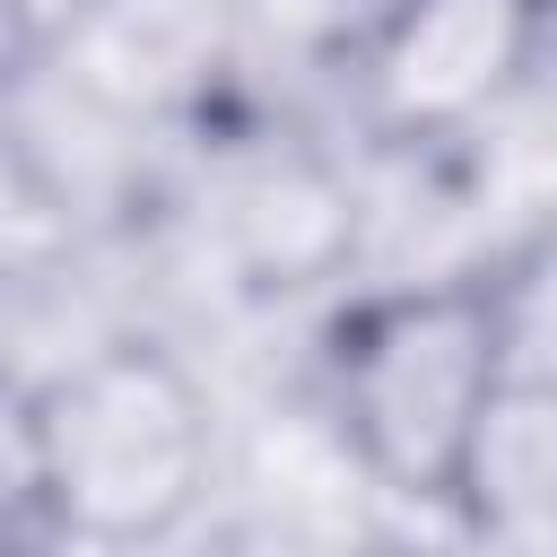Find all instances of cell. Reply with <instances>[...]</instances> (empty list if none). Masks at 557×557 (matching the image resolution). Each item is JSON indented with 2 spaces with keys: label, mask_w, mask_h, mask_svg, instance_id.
<instances>
[{
  "label": "cell",
  "mask_w": 557,
  "mask_h": 557,
  "mask_svg": "<svg viewBox=\"0 0 557 557\" xmlns=\"http://www.w3.org/2000/svg\"><path fill=\"white\" fill-rule=\"evenodd\" d=\"M26 513L78 548H157L174 540L218 461L200 374L157 339H104L70 374L17 400Z\"/></svg>",
  "instance_id": "7a4b0ae2"
},
{
  "label": "cell",
  "mask_w": 557,
  "mask_h": 557,
  "mask_svg": "<svg viewBox=\"0 0 557 557\" xmlns=\"http://www.w3.org/2000/svg\"><path fill=\"white\" fill-rule=\"evenodd\" d=\"M444 505L496 548H540L548 540V513H557V392H548L540 357H522L496 383Z\"/></svg>",
  "instance_id": "277c9868"
},
{
  "label": "cell",
  "mask_w": 557,
  "mask_h": 557,
  "mask_svg": "<svg viewBox=\"0 0 557 557\" xmlns=\"http://www.w3.org/2000/svg\"><path fill=\"white\" fill-rule=\"evenodd\" d=\"M548 0H400L366 52V96L392 131H461L479 122L540 44Z\"/></svg>",
  "instance_id": "3957f363"
},
{
  "label": "cell",
  "mask_w": 557,
  "mask_h": 557,
  "mask_svg": "<svg viewBox=\"0 0 557 557\" xmlns=\"http://www.w3.org/2000/svg\"><path fill=\"white\" fill-rule=\"evenodd\" d=\"M96 17H104V0H0V87L52 70Z\"/></svg>",
  "instance_id": "5b68a950"
},
{
  "label": "cell",
  "mask_w": 557,
  "mask_h": 557,
  "mask_svg": "<svg viewBox=\"0 0 557 557\" xmlns=\"http://www.w3.org/2000/svg\"><path fill=\"white\" fill-rule=\"evenodd\" d=\"M522 357H540V278L453 270L426 287L357 296L331 322L322 374H331V418L357 470L392 496L444 505L470 453V426L487 418L496 383Z\"/></svg>",
  "instance_id": "6da1fadb"
}]
</instances>
